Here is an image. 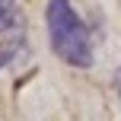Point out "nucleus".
Here are the masks:
<instances>
[{"mask_svg":"<svg viewBox=\"0 0 121 121\" xmlns=\"http://www.w3.org/2000/svg\"><path fill=\"white\" fill-rule=\"evenodd\" d=\"M45 26H48L51 51H54L64 64L77 67V70H89L92 67L89 26L73 10L70 0H48V6H45Z\"/></svg>","mask_w":121,"mask_h":121,"instance_id":"obj_1","label":"nucleus"},{"mask_svg":"<svg viewBox=\"0 0 121 121\" xmlns=\"http://www.w3.org/2000/svg\"><path fill=\"white\" fill-rule=\"evenodd\" d=\"M26 48V16L16 0H0V70Z\"/></svg>","mask_w":121,"mask_h":121,"instance_id":"obj_2","label":"nucleus"},{"mask_svg":"<svg viewBox=\"0 0 121 121\" xmlns=\"http://www.w3.org/2000/svg\"><path fill=\"white\" fill-rule=\"evenodd\" d=\"M115 89H118V99H121V67L115 70Z\"/></svg>","mask_w":121,"mask_h":121,"instance_id":"obj_3","label":"nucleus"}]
</instances>
